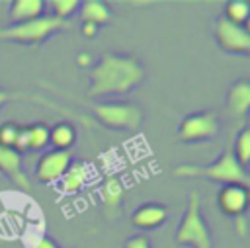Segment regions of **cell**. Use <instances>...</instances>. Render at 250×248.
<instances>
[{
    "mask_svg": "<svg viewBox=\"0 0 250 248\" xmlns=\"http://www.w3.org/2000/svg\"><path fill=\"white\" fill-rule=\"evenodd\" d=\"M88 180V170L84 162H70V166L66 168V172L59 178L57 187L62 193H76L78 189H82V186Z\"/></svg>",
    "mask_w": 250,
    "mask_h": 248,
    "instance_id": "cell-16",
    "label": "cell"
},
{
    "mask_svg": "<svg viewBox=\"0 0 250 248\" xmlns=\"http://www.w3.org/2000/svg\"><path fill=\"white\" fill-rule=\"evenodd\" d=\"M221 16L234 25H246L248 16H250V4L246 0H229V2H225Z\"/></svg>",
    "mask_w": 250,
    "mask_h": 248,
    "instance_id": "cell-18",
    "label": "cell"
},
{
    "mask_svg": "<svg viewBox=\"0 0 250 248\" xmlns=\"http://www.w3.org/2000/svg\"><path fill=\"white\" fill-rule=\"evenodd\" d=\"M76 137V125L70 121H59L49 127V146H53V150H70Z\"/></svg>",
    "mask_w": 250,
    "mask_h": 248,
    "instance_id": "cell-15",
    "label": "cell"
},
{
    "mask_svg": "<svg viewBox=\"0 0 250 248\" xmlns=\"http://www.w3.org/2000/svg\"><path fill=\"white\" fill-rule=\"evenodd\" d=\"M80 31H82L84 37H96L98 31H100V27L98 25H92V23H82L80 25Z\"/></svg>",
    "mask_w": 250,
    "mask_h": 248,
    "instance_id": "cell-28",
    "label": "cell"
},
{
    "mask_svg": "<svg viewBox=\"0 0 250 248\" xmlns=\"http://www.w3.org/2000/svg\"><path fill=\"white\" fill-rule=\"evenodd\" d=\"M18 129H20L18 123H12V121L2 123L0 125V146L14 148V143H16V137H18Z\"/></svg>",
    "mask_w": 250,
    "mask_h": 248,
    "instance_id": "cell-23",
    "label": "cell"
},
{
    "mask_svg": "<svg viewBox=\"0 0 250 248\" xmlns=\"http://www.w3.org/2000/svg\"><path fill=\"white\" fill-rule=\"evenodd\" d=\"M33 248H61L51 236H47V234H41L39 238H37V242H35V246Z\"/></svg>",
    "mask_w": 250,
    "mask_h": 248,
    "instance_id": "cell-27",
    "label": "cell"
},
{
    "mask_svg": "<svg viewBox=\"0 0 250 248\" xmlns=\"http://www.w3.org/2000/svg\"><path fill=\"white\" fill-rule=\"evenodd\" d=\"M94 117L115 131H135L143 123V111L131 102H96L90 105Z\"/></svg>",
    "mask_w": 250,
    "mask_h": 248,
    "instance_id": "cell-5",
    "label": "cell"
},
{
    "mask_svg": "<svg viewBox=\"0 0 250 248\" xmlns=\"http://www.w3.org/2000/svg\"><path fill=\"white\" fill-rule=\"evenodd\" d=\"M225 109L230 117H236V119L246 117L250 109V80L238 78L229 86L227 98H225Z\"/></svg>",
    "mask_w": 250,
    "mask_h": 248,
    "instance_id": "cell-11",
    "label": "cell"
},
{
    "mask_svg": "<svg viewBox=\"0 0 250 248\" xmlns=\"http://www.w3.org/2000/svg\"><path fill=\"white\" fill-rule=\"evenodd\" d=\"M248 186L246 184H225L217 191V207L227 217L246 215L248 209Z\"/></svg>",
    "mask_w": 250,
    "mask_h": 248,
    "instance_id": "cell-9",
    "label": "cell"
},
{
    "mask_svg": "<svg viewBox=\"0 0 250 248\" xmlns=\"http://www.w3.org/2000/svg\"><path fill=\"white\" fill-rule=\"evenodd\" d=\"M80 21L82 23H92V25H107L111 20H113V12L109 8L107 2L104 0H86V2H80Z\"/></svg>",
    "mask_w": 250,
    "mask_h": 248,
    "instance_id": "cell-14",
    "label": "cell"
},
{
    "mask_svg": "<svg viewBox=\"0 0 250 248\" xmlns=\"http://www.w3.org/2000/svg\"><path fill=\"white\" fill-rule=\"evenodd\" d=\"M51 10H53V18L61 20V21H66L70 16H74L80 8V2L78 0H53L49 2Z\"/></svg>",
    "mask_w": 250,
    "mask_h": 248,
    "instance_id": "cell-22",
    "label": "cell"
},
{
    "mask_svg": "<svg viewBox=\"0 0 250 248\" xmlns=\"http://www.w3.org/2000/svg\"><path fill=\"white\" fill-rule=\"evenodd\" d=\"M68 27H70L68 21H61L51 14H45L41 18H35L23 23H8L6 27H0V39L8 43H20V45H39L49 37H53L55 33Z\"/></svg>",
    "mask_w": 250,
    "mask_h": 248,
    "instance_id": "cell-4",
    "label": "cell"
},
{
    "mask_svg": "<svg viewBox=\"0 0 250 248\" xmlns=\"http://www.w3.org/2000/svg\"><path fill=\"white\" fill-rule=\"evenodd\" d=\"M232 154L236 158V162L246 170L248 166V160H250V129L248 127H242L236 137H234V143H232Z\"/></svg>",
    "mask_w": 250,
    "mask_h": 248,
    "instance_id": "cell-19",
    "label": "cell"
},
{
    "mask_svg": "<svg viewBox=\"0 0 250 248\" xmlns=\"http://www.w3.org/2000/svg\"><path fill=\"white\" fill-rule=\"evenodd\" d=\"M76 62H78L80 66H88V68H90V66L94 64V59H92L88 53H80L78 59H76Z\"/></svg>",
    "mask_w": 250,
    "mask_h": 248,
    "instance_id": "cell-29",
    "label": "cell"
},
{
    "mask_svg": "<svg viewBox=\"0 0 250 248\" xmlns=\"http://www.w3.org/2000/svg\"><path fill=\"white\" fill-rule=\"evenodd\" d=\"M20 100H25V102H37V103H41V105H45V107H53V109H57V111L68 113V111L57 107L55 103L47 102V100L41 98V96H33V94H25V92H6V90H0V107L6 105V103H10V102H20Z\"/></svg>",
    "mask_w": 250,
    "mask_h": 248,
    "instance_id": "cell-21",
    "label": "cell"
},
{
    "mask_svg": "<svg viewBox=\"0 0 250 248\" xmlns=\"http://www.w3.org/2000/svg\"><path fill=\"white\" fill-rule=\"evenodd\" d=\"M176 178H205L215 184H246L248 172L236 162L232 148L227 146L219 158H215L211 164L197 166V164H180L172 170Z\"/></svg>",
    "mask_w": 250,
    "mask_h": 248,
    "instance_id": "cell-2",
    "label": "cell"
},
{
    "mask_svg": "<svg viewBox=\"0 0 250 248\" xmlns=\"http://www.w3.org/2000/svg\"><path fill=\"white\" fill-rule=\"evenodd\" d=\"M100 199L104 203V209L111 215H115L121 207L123 199V184L117 178H107L100 187Z\"/></svg>",
    "mask_w": 250,
    "mask_h": 248,
    "instance_id": "cell-17",
    "label": "cell"
},
{
    "mask_svg": "<svg viewBox=\"0 0 250 248\" xmlns=\"http://www.w3.org/2000/svg\"><path fill=\"white\" fill-rule=\"evenodd\" d=\"M215 41L229 55L246 57L250 53V31L246 25H234L227 21L223 16L215 20Z\"/></svg>",
    "mask_w": 250,
    "mask_h": 248,
    "instance_id": "cell-7",
    "label": "cell"
},
{
    "mask_svg": "<svg viewBox=\"0 0 250 248\" xmlns=\"http://www.w3.org/2000/svg\"><path fill=\"white\" fill-rule=\"evenodd\" d=\"M221 129V121L219 115L211 109H203V111H193L182 117V121L178 123L176 129V137L182 143H205L211 141L219 135Z\"/></svg>",
    "mask_w": 250,
    "mask_h": 248,
    "instance_id": "cell-6",
    "label": "cell"
},
{
    "mask_svg": "<svg viewBox=\"0 0 250 248\" xmlns=\"http://www.w3.org/2000/svg\"><path fill=\"white\" fill-rule=\"evenodd\" d=\"M14 150L18 154L29 152V125H20L18 137H16V143H14Z\"/></svg>",
    "mask_w": 250,
    "mask_h": 248,
    "instance_id": "cell-24",
    "label": "cell"
},
{
    "mask_svg": "<svg viewBox=\"0 0 250 248\" xmlns=\"http://www.w3.org/2000/svg\"><path fill=\"white\" fill-rule=\"evenodd\" d=\"M49 146V125L37 121L29 125V152H41Z\"/></svg>",
    "mask_w": 250,
    "mask_h": 248,
    "instance_id": "cell-20",
    "label": "cell"
},
{
    "mask_svg": "<svg viewBox=\"0 0 250 248\" xmlns=\"http://www.w3.org/2000/svg\"><path fill=\"white\" fill-rule=\"evenodd\" d=\"M166 221H168V207L162 203H156V201H146V203L139 205L131 215L133 227H137L141 230L160 228Z\"/></svg>",
    "mask_w": 250,
    "mask_h": 248,
    "instance_id": "cell-10",
    "label": "cell"
},
{
    "mask_svg": "<svg viewBox=\"0 0 250 248\" xmlns=\"http://www.w3.org/2000/svg\"><path fill=\"white\" fill-rule=\"evenodd\" d=\"M123 248H152V244H150V238L145 232H137V234H131L125 240Z\"/></svg>",
    "mask_w": 250,
    "mask_h": 248,
    "instance_id": "cell-25",
    "label": "cell"
},
{
    "mask_svg": "<svg viewBox=\"0 0 250 248\" xmlns=\"http://www.w3.org/2000/svg\"><path fill=\"white\" fill-rule=\"evenodd\" d=\"M174 240L178 246L186 248H213L211 228L201 213V199L197 191H189L186 211L178 223Z\"/></svg>",
    "mask_w": 250,
    "mask_h": 248,
    "instance_id": "cell-3",
    "label": "cell"
},
{
    "mask_svg": "<svg viewBox=\"0 0 250 248\" xmlns=\"http://www.w3.org/2000/svg\"><path fill=\"white\" fill-rule=\"evenodd\" d=\"M234 234L240 236V238H246V234H248V228H246V215L234 217Z\"/></svg>",
    "mask_w": 250,
    "mask_h": 248,
    "instance_id": "cell-26",
    "label": "cell"
},
{
    "mask_svg": "<svg viewBox=\"0 0 250 248\" xmlns=\"http://www.w3.org/2000/svg\"><path fill=\"white\" fill-rule=\"evenodd\" d=\"M146 76L145 64L131 53H104L90 66L88 98L125 96L133 92Z\"/></svg>",
    "mask_w": 250,
    "mask_h": 248,
    "instance_id": "cell-1",
    "label": "cell"
},
{
    "mask_svg": "<svg viewBox=\"0 0 250 248\" xmlns=\"http://www.w3.org/2000/svg\"><path fill=\"white\" fill-rule=\"evenodd\" d=\"M2 174L8 176L23 191L29 189V180H27L23 166H21V154H18L14 148L0 146V176Z\"/></svg>",
    "mask_w": 250,
    "mask_h": 248,
    "instance_id": "cell-12",
    "label": "cell"
},
{
    "mask_svg": "<svg viewBox=\"0 0 250 248\" xmlns=\"http://www.w3.org/2000/svg\"><path fill=\"white\" fill-rule=\"evenodd\" d=\"M72 162L70 150H45L33 170V176L39 184H57L59 178L66 172V168Z\"/></svg>",
    "mask_w": 250,
    "mask_h": 248,
    "instance_id": "cell-8",
    "label": "cell"
},
{
    "mask_svg": "<svg viewBox=\"0 0 250 248\" xmlns=\"http://www.w3.org/2000/svg\"><path fill=\"white\" fill-rule=\"evenodd\" d=\"M47 2L45 0H12L8 8L10 23H23L35 18L45 16Z\"/></svg>",
    "mask_w": 250,
    "mask_h": 248,
    "instance_id": "cell-13",
    "label": "cell"
}]
</instances>
